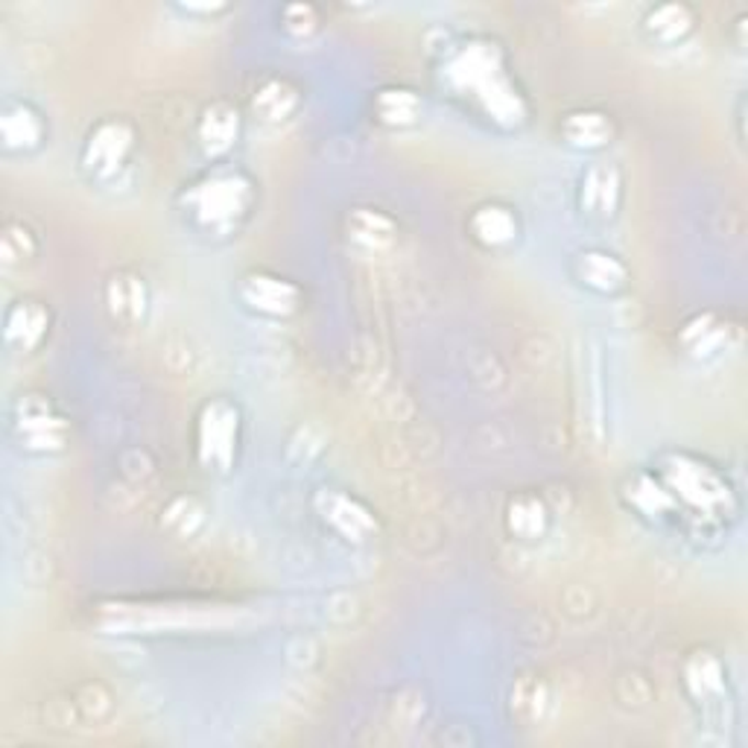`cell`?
<instances>
[{"label":"cell","instance_id":"obj_9","mask_svg":"<svg viewBox=\"0 0 748 748\" xmlns=\"http://www.w3.org/2000/svg\"><path fill=\"white\" fill-rule=\"evenodd\" d=\"M473 232L489 246H500V243H509L515 237V223H512V214L506 208L485 205L473 216Z\"/></svg>","mask_w":748,"mask_h":748},{"label":"cell","instance_id":"obj_11","mask_svg":"<svg viewBox=\"0 0 748 748\" xmlns=\"http://www.w3.org/2000/svg\"><path fill=\"white\" fill-rule=\"evenodd\" d=\"M234 118H237V114L220 112V109L208 112L205 130H202V138H205V144H211L214 149L228 147V141H232L234 132H237V121H234Z\"/></svg>","mask_w":748,"mask_h":748},{"label":"cell","instance_id":"obj_10","mask_svg":"<svg viewBox=\"0 0 748 748\" xmlns=\"http://www.w3.org/2000/svg\"><path fill=\"white\" fill-rule=\"evenodd\" d=\"M605 135H609V126L602 121V114H573L568 121V138L573 144H582V138H588V147H594V144L605 141Z\"/></svg>","mask_w":748,"mask_h":748},{"label":"cell","instance_id":"obj_6","mask_svg":"<svg viewBox=\"0 0 748 748\" xmlns=\"http://www.w3.org/2000/svg\"><path fill=\"white\" fill-rule=\"evenodd\" d=\"M44 327H47V313H44L35 301L30 299L15 301V308L9 310L7 316L9 343H18L21 348H33V345L44 336Z\"/></svg>","mask_w":748,"mask_h":748},{"label":"cell","instance_id":"obj_5","mask_svg":"<svg viewBox=\"0 0 748 748\" xmlns=\"http://www.w3.org/2000/svg\"><path fill=\"white\" fill-rule=\"evenodd\" d=\"M42 118L26 103H7L3 109V144L7 149H30L42 144Z\"/></svg>","mask_w":748,"mask_h":748},{"label":"cell","instance_id":"obj_7","mask_svg":"<svg viewBox=\"0 0 748 748\" xmlns=\"http://www.w3.org/2000/svg\"><path fill=\"white\" fill-rule=\"evenodd\" d=\"M246 299L267 313H287V310L295 308V290L287 284L284 278L252 276L246 281Z\"/></svg>","mask_w":748,"mask_h":748},{"label":"cell","instance_id":"obj_8","mask_svg":"<svg viewBox=\"0 0 748 748\" xmlns=\"http://www.w3.org/2000/svg\"><path fill=\"white\" fill-rule=\"evenodd\" d=\"M617 172L611 167H594L582 181V199L594 208L596 214H611V208L617 205Z\"/></svg>","mask_w":748,"mask_h":748},{"label":"cell","instance_id":"obj_2","mask_svg":"<svg viewBox=\"0 0 748 748\" xmlns=\"http://www.w3.org/2000/svg\"><path fill=\"white\" fill-rule=\"evenodd\" d=\"M246 202H249V190L234 176H211L208 185L193 190L197 214L208 223H228L246 211Z\"/></svg>","mask_w":748,"mask_h":748},{"label":"cell","instance_id":"obj_1","mask_svg":"<svg viewBox=\"0 0 748 748\" xmlns=\"http://www.w3.org/2000/svg\"><path fill=\"white\" fill-rule=\"evenodd\" d=\"M237 445V410L225 401L205 406L199 418V454L208 465H228Z\"/></svg>","mask_w":748,"mask_h":748},{"label":"cell","instance_id":"obj_12","mask_svg":"<svg viewBox=\"0 0 748 748\" xmlns=\"http://www.w3.org/2000/svg\"><path fill=\"white\" fill-rule=\"evenodd\" d=\"M112 290H118V295H112V308H114V313L118 316H130V319H138L141 316V310H144V287L141 284H135L132 287V293H126L130 290V281L126 278H114V284H112Z\"/></svg>","mask_w":748,"mask_h":748},{"label":"cell","instance_id":"obj_3","mask_svg":"<svg viewBox=\"0 0 748 748\" xmlns=\"http://www.w3.org/2000/svg\"><path fill=\"white\" fill-rule=\"evenodd\" d=\"M15 427L21 431V442H30L35 448H59L62 445V422L53 415L51 404H44L35 395H21L18 404Z\"/></svg>","mask_w":748,"mask_h":748},{"label":"cell","instance_id":"obj_4","mask_svg":"<svg viewBox=\"0 0 748 748\" xmlns=\"http://www.w3.org/2000/svg\"><path fill=\"white\" fill-rule=\"evenodd\" d=\"M126 153H130V132L123 130L121 123H103L88 141L86 167L94 172L112 170L114 164L126 158Z\"/></svg>","mask_w":748,"mask_h":748}]
</instances>
